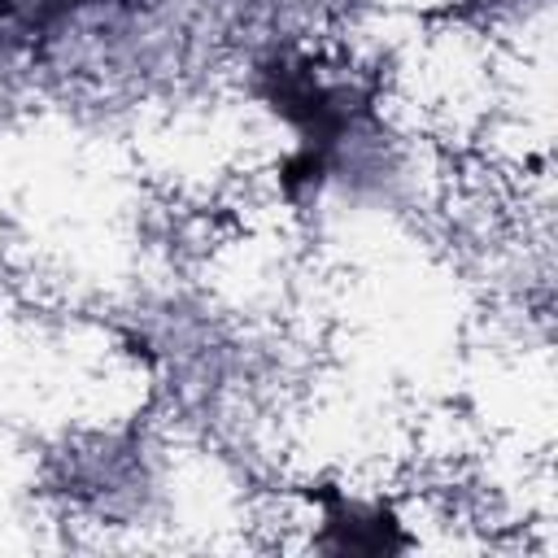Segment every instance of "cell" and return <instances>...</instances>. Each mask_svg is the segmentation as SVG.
Listing matches in <instances>:
<instances>
[{"instance_id":"obj_6","label":"cell","mask_w":558,"mask_h":558,"mask_svg":"<svg viewBox=\"0 0 558 558\" xmlns=\"http://www.w3.org/2000/svg\"><path fill=\"white\" fill-rule=\"evenodd\" d=\"M462 39H545L554 0H379Z\"/></svg>"},{"instance_id":"obj_5","label":"cell","mask_w":558,"mask_h":558,"mask_svg":"<svg viewBox=\"0 0 558 558\" xmlns=\"http://www.w3.org/2000/svg\"><path fill=\"white\" fill-rule=\"evenodd\" d=\"M283 514L292 545L327 558H397L423 549V519L388 484L357 475H305L288 484Z\"/></svg>"},{"instance_id":"obj_3","label":"cell","mask_w":558,"mask_h":558,"mask_svg":"<svg viewBox=\"0 0 558 558\" xmlns=\"http://www.w3.org/2000/svg\"><path fill=\"white\" fill-rule=\"evenodd\" d=\"M122 353L148 379V410L201 449L244 440L270 388L257 331L183 292H153L126 310Z\"/></svg>"},{"instance_id":"obj_4","label":"cell","mask_w":558,"mask_h":558,"mask_svg":"<svg viewBox=\"0 0 558 558\" xmlns=\"http://www.w3.org/2000/svg\"><path fill=\"white\" fill-rule=\"evenodd\" d=\"M183 462L187 445L148 410L65 432L44 449L35 484L74 527L148 532L179 514Z\"/></svg>"},{"instance_id":"obj_1","label":"cell","mask_w":558,"mask_h":558,"mask_svg":"<svg viewBox=\"0 0 558 558\" xmlns=\"http://www.w3.org/2000/svg\"><path fill=\"white\" fill-rule=\"evenodd\" d=\"M262 131V196L305 235L414 222L440 192V161L384 61L331 31L279 35L227 70Z\"/></svg>"},{"instance_id":"obj_2","label":"cell","mask_w":558,"mask_h":558,"mask_svg":"<svg viewBox=\"0 0 558 558\" xmlns=\"http://www.w3.org/2000/svg\"><path fill=\"white\" fill-rule=\"evenodd\" d=\"M192 74L166 0H0V118L144 105Z\"/></svg>"}]
</instances>
